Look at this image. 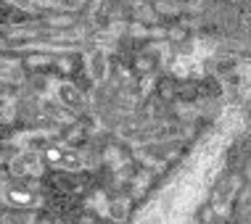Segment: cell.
Segmentation results:
<instances>
[{
    "instance_id": "2",
    "label": "cell",
    "mask_w": 251,
    "mask_h": 224,
    "mask_svg": "<svg viewBox=\"0 0 251 224\" xmlns=\"http://www.w3.org/2000/svg\"><path fill=\"white\" fill-rule=\"evenodd\" d=\"M40 169H43V164H40V156H35V153L19 156L13 161V172L16 174H40Z\"/></svg>"
},
{
    "instance_id": "3",
    "label": "cell",
    "mask_w": 251,
    "mask_h": 224,
    "mask_svg": "<svg viewBox=\"0 0 251 224\" xmlns=\"http://www.w3.org/2000/svg\"><path fill=\"white\" fill-rule=\"evenodd\" d=\"M58 98H61V103L69 106V108H79V106L85 103V98L79 95V90H77V87H72V85H64V87H61V90H58Z\"/></svg>"
},
{
    "instance_id": "4",
    "label": "cell",
    "mask_w": 251,
    "mask_h": 224,
    "mask_svg": "<svg viewBox=\"0 0 251 224\" xmlns=\"http://www.w3.org/2000/svg\"><path fill=\"white\" fill-rule=\"evenodd\" d=\"M8 198H11L13 203H32V201H35L29 193H26V190H11V195H8Z\"/></svg>"
},
{
    "instance_id": "1",
    "label": "cell",
    "mask_w": 251,
    "mask_h": 224,
    "mask_svg": "<svg viewBox=\"0 0 251 224\" xmlns=\"http://www.w3.org/2000/svg\"><path fill=\"white\" fill-rule=\"evenodd\" d=\"M45 158H48L53 166L66 169V172H77V169H82V158H79L74 151H64V148H48Z\"/></svg>"
}]
</instances>
